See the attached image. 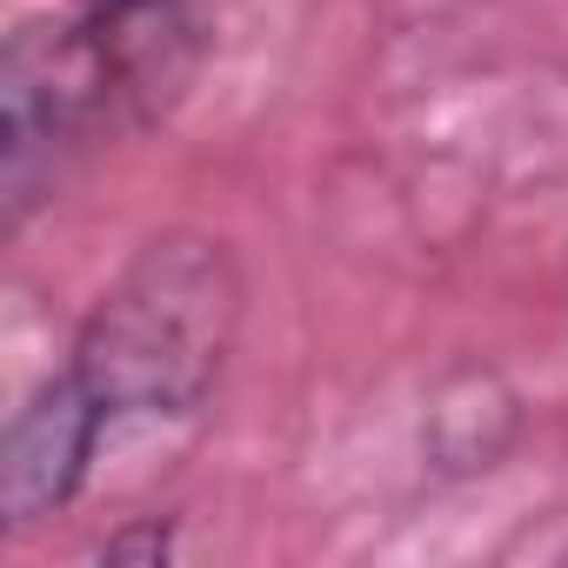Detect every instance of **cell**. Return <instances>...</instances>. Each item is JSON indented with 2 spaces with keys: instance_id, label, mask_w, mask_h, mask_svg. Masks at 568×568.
Segmentation results:
<instances>
[{
  "instance_id": "obj_1",
  "label": "cell",
  "mask_w": 568,
  "mask_h": 568,
  "mask_svg": "<svg viewBox=\"0 0 568 568\" xmlns=\"http://www.w3.org/2000/svg\"><path fill=\"white\" fill-rule=\"evenodd\" d=\"M234 335H241L234 254L207 234H161L94 302L68 368L108 422L194 415L214 395Z\"/></svg>"
},
{
  "instance_id": "obj_2",
  "label": "cell",
  "mask_w": 568,
  "mask_h": 568,
  "mask_svg": "<svg viewBox=\"0 0 568 568\" xmlns=\"http://www.w3.org/2000/svg\"><path fill=\"white\" fill-rule=\"evenodd\" d=\"M121 8H101V21H41L21 28L0 68V108H8V214L21 221L28 201H41L61 168L101 134L114 101L128 94V48L114 34Z\"/></svg>"
},
{
  "instance_id": "obj_3",
  "label": "cell",
  "mask_w": 568,
  "mask_h": 568,
  "mask_svg": "<svg viewBox=\"0 0 568 568\" xmlns=\"http://www.w3.org/2000/svg\"><path fill=\"white\" fill-rule=\"evenodd\" d=\"M101 435H108V415L74 382V368H61L8 428V462H0L8 528H34V521L61 515L74 501V488L88 481V462H94Z\"/></svg>"
},
{
  "instance_id": "obj_4",
  "label": "cell",
  "mask_w": 568,
  "mask_h": 568,
  "mask_svg": "<svg viewBox=\"0 0 568 568\" xmlns=\"http://www.w3.org/2000/svg\"><path fill=\"white\" fill-rule=\"evenodd\" d=\"M94 8H154V0H94Z\"/></svg>"
}]
</instances>
